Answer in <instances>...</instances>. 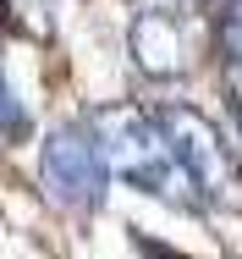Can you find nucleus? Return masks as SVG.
Masks as SVG:
<instances>
[{
    "label": "nucleus",
    "mask_w": 242,
    "mask_h": 259,
    "mask_svg": "<svg viewBox=\"0 0 242 259\" xmlns=\"http://www.w3.org/2000/svg\"><path fill=\"white\" fill-rule=\"evenodd\" d=\"M94 138H99V155H105V171H116L138 193L165 199V204H182V209L198 204L187 193L193 182L171 160V149H165V138H160V127H154L149 110H138V105H105L94 116Z\"/></svg>",
    "instance_id": "f257e3e1"
},
{
    "label": "nucleus",
    "mask_w": 242,
    "mask_h": 259,
    "mask_svg": "<svg viewBox=\"0 0 242 259\" xmlns=\"http://www.w3.org/2000/svg\"><path fill=\"white\" fill-rule=\"evenodd\" d=\"M215 55L226 66H242V0H226V11L215 17Z\"/></svg>",
    "instance_id": "39448f33"
},
{
    "label": "nucleus",
    "mask_w": 242,
    "mask_h": 259,
    "mask_svg": "<svg viewBox=\"0 0 242 259\" xmlns=\"http://www.w3.org/2000/svg\"><path fill=\"white\" fill-rule=\"evenodd\" d=\"M39 182H44L50 204L72 209V215H88V209L105 204L110 171H105V155H99L94 127H83V121L50 127L44 149H39Z\"/></svg>",
    "instance_id": "7ed1b4c3"
},
{
    "label": "nucleus",
    "mask_w": 242,
    "mask_h": 259,
    "mask_svg": "<svg viewBox=\"0 0 242 259\" xmlns=\"http://www.w3.org/2000/svg\"><path fill=\"white\" fill-rule=\"evenodd\" d=\"M182 6H204V0H182Z\"/></svg>",
    "instance_id": "6e6552de"
},
{
    "label": "nucleus",
    "mask_w": 242,
    "mask_h": 259,
    "mask_svg": "<svg viewBox=\"0 0 242 259\" xmlns=\"http://www.w3.org/2000/svg\"><path fill=\"white\" fill-rule=\"evenodd\" d=\"M154 127H160L171 160L182 165V177L193 182L198 204L242 209V160L204 110H193V105H160L154 110Z\"/></svg>",
    "instance_id": "f03ea898"
},
{
    "label": "nucleus",
    "mask_w": 242,
    "mask_h": 259,
    "mask_svg": "<svg viewBox=\"0 0 242 259\" xmlns=\"http://www.w3.org/2000/svg\"><path fill=\"white\" fill-rule=\"evenodd\" d=\"M127 50H132V61H138V72H143V77L171 83V77H182V72H187L182 22H176L171 11H160V6H143V11L132 17V28H127Z\"/></svg>",
    "instance_id": "20e7f679"
},
{
    "label": "nucleus",
    "mask_w": 242,
    "mask_h": 259,
    "mask_svg": "<svg viewBox=\"0 0 242 259\" xmlns=\"http://www.w3.org/2000/svg\"><path fill=\"white\" fill-rule=\"evenodd\" d=\"M0 6H6V0H0Z\"/></svg>",
    "instance_id": "1a4fd4ad"
},
{
    "label": "nucleus",
    "mask_w": 242,
    "mask_h": 259,
    "mask_svg": "<svg viewBox=\"0 0 242 259\" xmlns=\"http://www.w3.org/2000/svg\"><path fill=\"white\" fill-rule=\"evenodd\" d=\"M0 138H6V144L28 138V110H22V100H17V89H11L6 66H0Z\"/></svg>",
    "instance_id": "423d86ee"
},
{
    "label": "nucleus",
    "mask_w": 242,
    "mask_h": 259,
    "mask_svg": "<svg viewBox=\"0 0 242 259\" xmlns=\"http://www.w3.org/2000/svg\"><path fill=\"white\" fill-rule=\"evenodd\" d=\"M138 254L143 259H187V254H176L171 243H154V237H138Z\"/></svg>",
    "instance_id": "0eeeda50"
}]
</instances>
